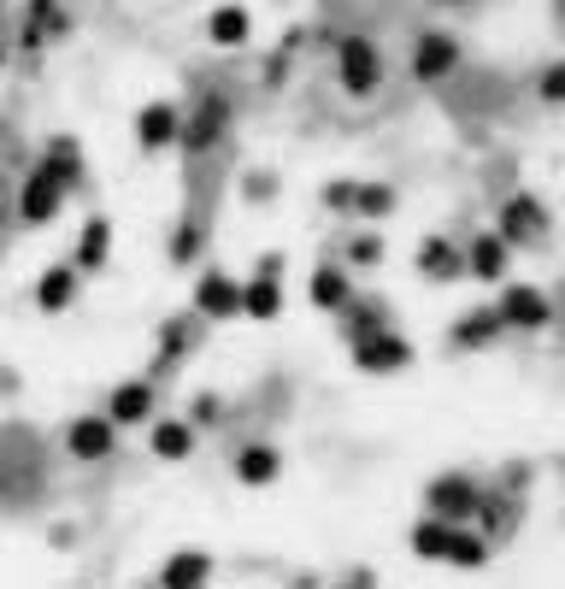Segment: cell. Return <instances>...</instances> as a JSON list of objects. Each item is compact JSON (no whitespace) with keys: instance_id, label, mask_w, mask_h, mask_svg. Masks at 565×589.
Wrapping results in <instances>:
<instances>
[{"instance_id":"1","label":"cell","mask_w":565,"mask_h":589,"mask_svg":"<svg viewBox=\"0 0 565 589\" xmlns=\"http://www.w3.org/2000/svg\"><path fill=\"white\" fill-rule=\"evenodd\" d=\"M336 77L347 95H377L383 83V53H377L371 36H342L336 41Z\"/></svg>"},{"instance_id":"2","label":"cell","mask_w":565,"mask_h":589,"mask_svg":"<svg viewBox=\"0 0 565 589\" xmlns=\"http://www.w3.org/2000/svg\"><path fill=\"white\" fill-rule=\"evenodd\" d=\"M283 312V260L278 254H266V260H259V271L248 283H242V319H278Z\"/></svg>"},{"instance_id":"3","label":"cell","mask_w":565,"mask_h":589,"mask_svg":"<svg viewBox=\"0 0 565 589\" xmlns=\"http://www.w3.org/2000/svg\"><path fill=\"white\" fill-rule=\"evenodd\" d=\"M477 501H483V483H471L466 471H447V478H437V483L425 490V507L437 513V519H454V525L471 519Z\"/></svg>"},{"instance_id":"4","label":"cell","mask_w":565,"mask_h":589,"mask_svg":"<svg viewBox=\"0 0 565 589\" xmlns=\"http://www.w3.org/2000/svg\"><path fill=\"white\" fill-rule=\"evenodd\" d=\"M71 177H77V171H65V165H41V171H30V183H24V200H19L24 224H48L53 212H60V195H65Z\"/></svg>"},{"instance_id":"5","label":"cell","mask_w":565,"mask_h":589,"mask_svg":"<svg viewBox=\"0 0 565 589\" xmlns=\"http://www.w3.org/2000/svg\"><path fill=\"white\" fill-rule=\"evenodd\" d=\"M354 348V366L359 371H401V366H413V342L407 336H395V330H371V336H359V342H347Z\"/></svg>"},{"instance_id":"6","label":"cell","mask_w":565,"mask_h":589,"mask_svg":"<svg viewBox=\"0 0 565 589\" xmlns=\"http://www.w3.org/2000/svg\"><path fill=\"white\" fill-rule=\"evenodd\" d=\"M548 236V207L536 195H513L501 207V242L506 248H530V242Z\"/></svg>"},{"instance_id":"7","label":"cell","mask_w":565,"mask_h":589,"mask_svg":"<svg viewBox=\"0 0 565 589\" xmlns=\"http://www.w3.org/2000/svg\"><path fill=\"white\" fill-rule=\"evenodd\" d=\"M501 324L506 330H542L548 319H554V307H548V295L536 290V283H513V290L501 295Z\"/></svg>"},{"instance_id":"8","label":"cell","mask_w":565,"mask_h":589,"mask_svg":"<svg viewBox=\"0 0 565 589\" xmlns=\"http://www.w3.org/2000/svg\"><path fill=\"white\" fill-rule=\"evenodd\" d=\"M454 65H459V41H454V36H442V30H425V36L413 41V77L437 83V77H447Z\"/></svg>"},{"instance_id":"9","label":"cell","mask_w":565,"mask_h":589,"mask_svg":"<svg viewBox=\"0 0 565 589\" xmlns=\"http://www.w3.org/2000/svg\"><path fill=\"white\" fill-rule=\"evenodd\" d=\"M195 312H207V319H236L242 312V283L224 278V271H207V278L195 283Z\"/></svg>"},{"instance_id":"10","label":"cell","mask_w":565,"mask_h":589,"mask_svg":"<svg viewBox=\"0 0 565 589\" xmlns=\"http://www.w3.org/2000/svg\"><path fill=\"white\" fill-rule=\"evenodd\" d=\"M418 271H425L430 283H454V278H466V254L447 236H425L418 242Z\"/></svg>"},{"instance_id":"11","label":"cell","mask_w":565,"mask_h":589,"mask_svg":"<svg viewBox=\"0 0 565 589\" xmlns=\"http://www.w3.org/2000/svg\"><path fill=\"white\" fill-rule=\"evenodd\" d=\"M177 124H183V112L171 107V100H148V107L136 112V142L142 148H171V142H177Z\"/></svg>"},{"instance_id":"12","label":"cell","mask_w":565,"mask_h":589,"mask_svg":"<svg viewBox=\"0 0 565 589\" xmlns=\"http://www.w3.org/2000/svg\"><path fill=\"white\" fill-rule=\"evenodd\" d=\"M283 478V454L271 449V442H248V449L236 454V483H248V490H266V483Z\"/></svg>"},{"instance_id":"13","label":"cell","mask_w":565,"mask_h":589,"mask_svg":"<svg viewBox=\"0 0 565 589\" xmlns=\"http://www.w3.org/2000/svg\"><path fill=\"white\" fill-rule=\"evenodd\" d=\"M224 119H230V107H224V100H207V107H200L188 124H177V142H183L188 154H207L212 142L224 136Z\"/></svg>"},{"instance_id":"14","label":"cell","mask_w":565,"mask_h":589,"mask_svg":"<svg viewBox=\"0 0 565 589\" xmlns=\"http://www.w3.org/2000/svg\"><path fill=\"white\" fill-rule=\"evenodd\" d=\"M466 271H471V278H483V283H501V278H506V242H501V230H483V236H471Z\"/></svg>"},{"instance_id":"15","label":"cell","mask_w":565,"mask_h":589,"mask_svg":"<svg viewBox=\"0 0 565 589\" xmlns=\"http://www.w3.org/2000/svg\"><path fill=\"white\" fill-rule=\"evenodd\" d=\"M307 295H312V307H318V312H342L347 300H354L347 266H318V271H312V283H307Z\"/></svg>"},{"instance_id":"16","label":"cell","mask_w":565,"mask_h":589,"mask_svg":"<svg viewBox=\"0 0 565 589\" xmlns=\"http://www.w3.org/2000/svg\"><path fill=\"white\" fill-rule=\"evenodd\" d=\"M248 36H254V12L248 7H219L207 19V41H212V48H242Z\"/></svg>"},{"instance_id":"17","label":"cell","mask_w":565,"mask_h":589,"mask_svg":"<svg viewBox=\"0 0 565 589\" xmlns=\"http://www.w3.org/2000/svg\"><path fill=\"white\" fill-rule=\"evenodd\" d=\"M501 330H506V324H501L495 307H477V312H466V319L454 324V348H489Z\"/></svg>"},{"instance_id":"18","label":"cell","mask_w":565,"mask_h":589,"mask_svg":"<svg viewBox=\"0 0 565 589\" xmlns=\"http://www.w3.org/2000/svg\"><path fill=\"white\" fill-rule=\"evenodd\" d=\"M65 442H71V454H77V459L112 454V419H77L65 430Z\"/></svg>"},{"instance_id":"19","label":"cell","mask_w":565,"mask_h":589,"mask_svg":"<svg viewBox=\"0 0 565 589\" xmlns=\"http://www.w3.org/2000/svg\"><path fill=\"white\" fill-rule=\"evenodd\" d=\"M153 454L159 459H188L195 454V425L188 419H159L153 425Z\"/></svg>"},{"instance_id":"20","label":"cell","mask_w":565,"mask_h":589,"mask_svg":"<svg viewBox=\"0 0 565 589\" xmlns=\"http://www.w3.org/2000/svg\"><path fill=\"white\" fill-rule=\"evenodd\" d=\"M447 542H454V519H418L413 525V554L418 560H447Z\"/></svg>"},{"instance_id":"21","label":"cell","mask_w":565,"mask_h":589,"mask_svg":"<svg viewBox=\"0 0 565 589\" xmlns=\"http://www.w3.org/2000/svg\"><path fill=\"white\" fill-rule=\"evenodd\" d=\"M153 413V383H124L112 390V425H136Z\"/></svg>"},{"instance_id":"22","label":"cell","mask_w":565,"mask_h":589,"mask_svg":"<svg viewBox=\"0 0 565 589\" xmlns=\"http://www.w3.org/2000/svg\"><path fill=\"white\" fill-rule=\"evenodd\" d=\"M383 324H389V312L371 307V300H347V307H342V336H347V342L371 336V330H383Z\"/></svg>"},{"instance_id":"23","label":"cell","mask_w":565,"mask_h":589,"mask_svg":"<svg viewBox=\"0 0 565 589\" xmlns=\"http://www.w3.org/2000/svg\"><path fill=\"white\" fill-rule=\"evenodd\" d=\"M71 295H77V278H71V266H53L48 278L36 283V300H41V312H60V307H71Z\"/></svg>"},{"instance_id":"24","label":"cell","mask_w":565,"mask_h":589,"mask_svg":"<svg viewBox=\"0 0 565 589\" xmlns=\"http://www.w3.org/2000/svg\"><path fill=\"white\" fill-rule=\"evenodd\" d=\"M159 578H165V584H207L212 578V560L207 554H171Z\"/></svg>"},{"instance_id":"25","label":"cell","mask_w":565,"mask_h":589,"mask_svg":"<svg viewBox=\"0 0 565 589\" xmlns=\"http://www.w3.org/2000/svg\"><path fill=\"white\" fill-rule=\"evenodd\" d=\"M107 248H112V224L107 219H95L89 230H83V248H77V266H107Z\"/></svg>"},{"instance_id":"26","label":"cell","mask_w":565,"mask_h":589,"mask_svg":"<svg viewBox=\"0 0 565 589\" xmlns=\"http://www.w3.org/2000/svg\"><path fill=\"white\" fill-rule=\"evenodd\" d=\"M389 207H395V189H389V183H359V189H354V212H359V219H383Z\"/></svg>"},{"instance_id":"27","label":"cell","mask_w":565,"mask_h":589,"mask_svg":"<svg viewBox=\"0 0 565 589\" xmlns=\"http://www.w3.org/2000/svg\"><path fill=\"white\" fill-rule=\"evenodd\" d=\"M41 36H60V7L53 0H36L30 7V41H41Z\"/></svg>"},{"instance_id":"28","label":"cell","mask_w":565,"mask_h":589,"mask_svg":"<svg viewBox=\"0 0 565 589\" xmlns=\"http://www.w3.org/2000/svg\"><path fill=\"white\" fill-rule=\"evenodd\" d=\"M347 260H354V266H383V236H371V230H366V236H354V242H347Z\"/></svg>"},{"instance_id":"29","label":"cell","mask_w":565,"mask_h":589,"mask_svg":"<svg viewBox=\"0 0 565 589\" xmlns=\"http://www.w3.org/2000/svg\"><path fill=\"white\" fill-rule=\"evenodd\" d=\"M536 95H542V100H554V107H560V100H565V60H554V65L542 71V83H536Z\"/></svg>"},{"instance_id":"30","label":"cell","mask_w":565,"mask_h":589,"mask_svg":"<svg viewBox=\"0 0 565 589\" xmlns=\"http://www.w3.org/2000/svg\"><path fill=\"white\" fill-rule=\"evenodd\" d=\"M171 254H177V260H195L200 254V224H183L177 242H171Z\"/></svg>"},{"instance_id":"31","label":"cell","mask_w":565,"mask_h":589,"mask_svg":"<svg viewBox=\"0 0 565 589\" xmlns=\"http://www.w3.org/2000/svg\"><path fill=\"white\" fill-rule=\"evenodd\" d=\"M354 189L359 183H324V207H354Z\"/></svg>"},{"instance_id":"32","label":"cell","mask_w":565,"mask_h":589,"mask_svg":"<svg viewBox=\"0 0 565 589\" xmlns=\"http://www.w3.org/2000/svg\"><path fill=\"white\" fill-rule=\"evenodd\" d=\"M560 30H565V0H560Z\"/></svg>"}]
</instances>
